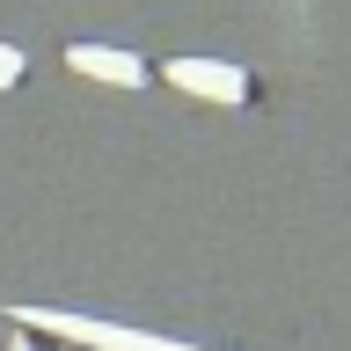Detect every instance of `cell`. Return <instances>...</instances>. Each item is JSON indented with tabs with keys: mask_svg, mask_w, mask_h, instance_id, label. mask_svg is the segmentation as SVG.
Here are the masks:
<instances>
[{
	"mask_svg": "<svg viewBox=\"0 0 351 351\" xmlns=\"http://www.w3.org/2000/svg\"><path fill=\"white\" fill-rule=\"evenodd\" d=\"M15 322L44 329V337H66V344H88V351H197V344H176V337H154V329H117V322H95V315H66V307H15Z\"/></svg>",
	"mask_w": 351,
	"mask_h": 351,
	"instance_id": "cell-1",
	"label": "cell"
},
{
	"mask_svg": "<svg viewBox=\"0 0 351 351\" xmlns=\"http://www.w3.org/2000/svg\"><path fill=\"white\" fill-rule=\"evenodd\" d=\"M161 81L197 95V103H249V73H241L234 59H169Z\"/></svg>",
	"mask_w": 351,
	"mask_h": 351,
	"instance_id": "cell-2",
	"label": "cell"
},
{
	"mask_svg": "<svg viewBox=\"0 0 351 351\" xmlns=\"http://www.w3.org/2000/svg\"><path fill=\"white\" fill-rule=\"evenodd\" d=\"M66 66L88 73V81H110V88H139L147 81V66L132 59L125 44H66Z\"/></svg>",
	"mask_w": 351,
	"mask_h": 351,
	"instance_id": "cell-3",
	"label": "cell"
},
{
	"mask_svg": "<svg viewBox=\"0 0 351 351\" xmlns=\"http://www.w3.org/2000/svg\"><path fill=\"white\" fill-rule=\"evenodd\" d=\"M22 81V51H15V44H0V88H15Z\"/></svg>",
	"mask_w": 351,
	"mask_h": 351,
	"instance_id": "cell-4",
	"label": "cell"
}]
</instances>
